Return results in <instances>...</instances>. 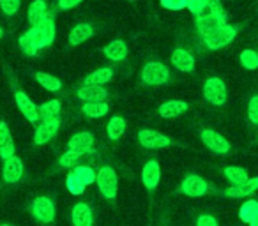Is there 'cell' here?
Segmentation results:
<instances>
[{"instance_id": "cell-1", "label": "cell", "mask_w": 258, "mask_h": 226, "mask_svg": "<svg viewBox=\"0 0 258 226\" xmlns=\"http://www.w3.org/2000/svg\"><path fill=\"white\" fill-rule=\"evenodd\" d=\"M25 37L37 51L48 48L55 41V22L50 16H44L39 23H36V25H32V29L27 30Z\"/></svg>"}, {"instance_id": "cell-2", "label": "cell", "mask_w": 258, "mask_h": 226, "mask_svg": "<svg viewBox=\"0 0 258 226\" xmlns=\"http://www.w3.org/2000/svg\"><path fill=\"white\" fill-rule=\"evenodd\" d=\"M96 172L90 166H75V170L66 179V186L69 193L78 196L87 189V186L96 182Z\"/></svg>"}, {"instance_id": "cell-3", "label": "cell", "mask_w": 258, "mask_h": 226, "mask_svg": "<svg viewBox=\"0 0 258 226\" xmlns=\"http://www.w3.org/2000/svg\"><path fill=\"white\" fill-rule=\"evenodd\" d=\"M237 32H239V29H237L235 25H230V23H226V25L219 27V29L212 30V32L205 34L204 36V44L207 50H221V48L228 46L230 43H233V39L237 37Z\"/></svg>"}, {"instance_id": "cell-4", "label": "cell", "mask_w": 258, "mask_h": 226, "mask_svg": "<svg viewBox=\"0 0 258 226\" xmlns=\"http://www.w3.org/2000/svg\"><path fill=\"white\" fill-rule=\"evenodd\" d=\"M30 214L41 224H51L57 217V207L50 196H37L30 203Z\"/></svg>"}, {"instance_id": "cell-5", "label": "cell", "mask_w": 258, "mask_h": 226, "mask_svg": "<svg viewBox=\"0 0 258 226\" xmlns=\"http://www.w3.org/2000/svg\"><path fill=\"white\" fill-rule=\"evenodd\" d=\"M96 182H97V189L103 194V198H106L108 201H115L118 191V177L111 166H103L97 172Z\"/></svg>"}, {"instance_id": "cell-6", "label": "cell", "mask_w": 258, "mask_h": 226, "mask_svg": "<svg viewBox=\"0 0 258 226\" xmlns=\"http://www.w3.org/2000/svg\"><path fill=\"white\" fill-rule=\"evenodd\" d=\"M170 71L163 62H147L142 69V82L149 87H159L168 83Z\"/></svg>"}, {"instance_id": "cell-7", "label": "cell", "mask_w": 258, "mask_h": 226, "mask_svg": "<svg viewBox=\"0 0 258 226\" xmlns=\"http://www.w3.org/2000/svg\"><path fill=\"white\" fill-rule=\"evenodd\" d=\"M226 11L225 9H219V11H204L200 16H197V29L202 34V37L205 34L212 32V30L219 29V27L226 25Z\"/></svg>"}, {"instance_id": "cell-8", "label": "cell", "mask_w": 258, "mask_h": 226, "mask_svg": "<svg viewBox=\"0 0 258 226\" xmlns=\"http://www.w3.org/2000/svg\"><path fill=\"white\" fill-rule=\"evenodd\" d=\"M204 97L214 106H221V104L226 103V97H228V90H226V85L221 78L218 76H212V78H207L204 83Z\"/></svg>"}, {"instance_id": "cell-9", "label": "cell", "mask_w": 258, "mask_h": 226, "mask_svg": "<svg viewBox=\"0 0 258 226\" xmlns=\"http://www.w3.org/2000/svg\"><path fill=\"white\" fill-rule=\"evenodd\" d=\"M200 138L204 145L214 154H228L230 152V141L223 134L216 133L212 129H202Z\"/></svg>"}, {"instance_id": "cell-10", "label": "cell", "mask_w": 258, "mask_h": 226, "mask_svg": "<svg viewBox=\"0 0 258 226\" xmlns=\"http://www.w3.org/2000/svg\"><path fill=\"white\" fill-rule=\"evenodd\" d=\"M180 193L189 198H200L209 193V182L200 175H187L180 182Z\"/></svg>"}, {"instance_id": "cell-11", "label": "cell", "mask_w": 258, "mask_h": 226, "mask_svg": "<svg viewBox=\"0 0 258 226\" xmlns=\"http://www.w3.org/2000/svg\"><path fill=\"white\" fill-rule=\"evenodd\" d=\"M15 101H16V106H18V110L23 113V117H25L27 120H29L30 124H37L39 122V108L34 104V101L30 99L29 96H27L23 90H16L15 92Z\"/></svg>"}, {"instance_id": "cell-12", "label": "cell", "mask_w": 258, "mask_h": 226, "mask_svg": "<svg viewBox=\"0 0 258 226\" xmlns=\"http://www.w3.org/2000/svg\"><path fill=\"white\" fill-rule=\"evenodd\" d=\"M58 127H60V119L55 117L50 120H43V122L37 126L36 133H34V143L36 145H46L48 141H51L55 138V134L58 133Z\"/></svg>"}, {"instance_id": "cell-13", "label": "cell", "mask_w": 258, "mask_h": 226, "mask_svg": "<svg viewBox=\"0 0 258 226\" xmlns=\"http://www.w3.org/2000/svg\"><path fill=\"white\" fill-rule=\"evenodd\" d=\"M138 141L144 148H151V150H156V148H165L172 143L168 136L158 133V131L152 129H142L138 133Z\"/></svg>"}, {"instance_id": "cell-14", "label": "cell", "mask_w": 258, "mask_h": 226, "mask_svg": "<svg viewBox=\"0 0 258 226\" xmlns=\"http://www.w3.org/2000/svg\"><path fill=\"white\" fill-rule=\"evenodd\" d=\"M159 180H161V166L156 159H151L142 168V184L145 186V189L152 193L159 186Z\"/></svg>"}, {"instance_id": "cell-15", "label": "cell", "mask_w": 258, "mask_h": 226, "mask_svg": "<svg viewBox=\"0 0 258 226\" xmlns=\"http://www.w3.org/2000/svg\"><path fill=\"white\" fill-rule=\"evenodd\" d=\"M23 172H25L23 161L18 156H13V158L4 161V166H2V179H4L6 184H16L22 180Z\"/></svg>"}, {"instance_id": "cell-16", "label": "cell", "mask_w": 258, "mask_h": 226, "mask_svg": "<svg viewBox=\"0 0 258 226\" xmlns=\"http://www.w3.org/2000/svg\"><path fill=\"white\" fill-rule=\"evenodd\" d=\"M73 226H94V210L89 203L78 201L71 210Z\"/></svg>"}, {"instance_id": "cell-17", "label": "cell", "mask_w": 258, "mask_h": 226, "mask_svg": "<svg viewBox=\"0 0 258 226\" xmlns=\"http://www.w3.org/2000/svg\"><path fill=\"white\" fill-rule=\"evenodd\" d=\"M92 147H94V134L89 133V131H82V133L73 134L68 141V150H75L80 152V154L90 152Z\"/></svg>"}, {"instance_id": "cell-18", "label": "cell", "mask_w": 258, "mask_h": 226, "mask_svg": "<svg viewBox=\"0 0 258 226\" xmlns=\"http://www.w3.org/2000/svg\"><path fill=\"white\" fill-rule=\"evenodd\" d=\"M13 156H15V141H13L11 131L6 120H0V159L6 161Z\"/></svg>"}, {"instance_id": "cell-19", "label": "cell", "mask_w": 258, "mask_h": 226, "mask_svg": "<svg viewBox=\"0 0 258 226\" xmlns=\"http://www.w3.org/2000/svg\"><path fill=\"white\" fill-rule=\"evenodd\" d=\"M172 64H173V67L179 69V71H182V72H193L197 62H195V57L187 50L177 48V50H173V53H172Z\"/></svg>"}, {"instance_id": "cell-20", "label": "cell", "mask_w": 258, "mask_h": 226, "mask_svg": "<svg viewBox=\"0 0 258 226\" xmlns=\"http://www.w3.org/2000/svg\"><path fill=\"white\" fill-rule=\"evenodd\" d=\"M78 99L83 103H97V101H104L108 97V90L101 85H85L78 89Z\"/></svg>"}, {"instance_id": "cell-21", "label": "cell", "mask_w": 258, "mask_h": 226, "mask_svg": "<svg viewBox=\"0 0 258 226\" xmlns=\"http://www.w3.org/2000/svg\"><path fill=\"white\" fill-rule=\"evenodd\" d=\"M187 103L186 101H179V99H172V101H166L159 106L158 113L163 117V119H175V117L182 115L187 111Z\"/></svg>"}, {"instance_id": "cell-22", "label": "cell", "mask_w": 258, "mask_h": 226, "mask_svg": "<svg viewBox=\"0 0 258 226\" xmlns=\"http://www.w3.org/2000/svg\"><path fill=\"white\" fill-rule=\"evenodd\" d=\"M92 36H94V29H92V25H90V23H78V25H75L71 29L68 41H69V44H71V46H78V44L89 41Z\"/></svg>"}, {"instance_id": "cell-23", "label": "cell", "mask_w": 258, "mask_h": 226, "mask_svg": "<svg viewBox=\"0 0 258 226\" xmlns=\"http://www.w3.org/2000/svg\"><path fill=\"white\" fill-rule=\"evenodd\" d=\"M256 189H258V177H253V179L240 184V186H232V187H228V189H225L223 194L228 198H244V196L253 194Z\"/></svg>"}, {"instance_id": "cell-24", "label": "cell", "mask_w": 258, "mask_h": 226, "mask_svg": "<svg viewBox=\"0 0 258 226\" xmlns=\"http://www.w3.org/2000/svg\"><path fill=\"white\" fill-rule=\"evenodd\" d=\"M103 53H104V57L110 58V60L120 62L127 57V44H125L122 39H115L103 48Z\"/></svg>"}, {"instance_id": "cell-25", "label": "cell", "mask_w": 258, "mask_h": 226, "mask_svg": "<svg viewBox=\"0 0 258 226\" xmlns=\"http://www.w3.org/2000/svg\"><path fill=\"white\" fill-rule=\"evenodd\" d=\"M125 129H127V124H125V120L118 115L111 117L106 124V133H108V138H110V140H120V138L124 136Z\"/></svg>"}, {"instance_id": "cell-26", "label": "cell", "mask_w": 258, "mask_h": 226, "mask_svg": "<svg viewBox=\"0 0 258 226\" xmlns=\"http://www.w3.org/2000/svg\"><path fill=\"white\" fill-rule=\"evenodd\" d=\"M48 16V6L44 0H34L32 4L29 6V11H27V18H29L30 25H36L41 20Z\"/></svg>"}, {"instance_id": "cell-27", "label": "cell", "mask_w": 258, "mask_h": 226, "mask_svg": "<svg viewBox=\"0 0 258 226\" xmlns=\"http://www.w3.org/2000/svg\"><path fill=\"white\" fill-rule=\"evenodd\" d=\"M113 78V69L111 67H99L97 71L90 72L89 76L85 78V85H101L103 87L104 83L111 82Z\"/></svg>"}, {"instance_id": "cell-28", "label": "cell", "mask_w": 258, "mask_h": 226, "mask_svg": "<svg viewBox=\"0 0 258 226\" xmlns=\"http://www.w3.org/2000/svg\"><path fill=\"white\" fill-rule=\"evenodd\" d=\"M82 111L90 119H101L110 111V106H108L104 101H97V103H85L82 108Z\"/></svg>"}, {"instance_id": "cell-29", "label": "cell", "mask_w": 258, "mask_h": 226, "mask_svg": "<svg viewBox=\"0 0 258 226\" xmlns=\"http://www.w3.org/2000/svg\"><path fill=\"white\" fill-rule=\"evenodd\" d=\"M239 217H240V221H244V222H253L254 219L258 217V201L256 200H247V201H244L242 205H240V208H239Z\"/></svg>"}, {"instance_id": "cell-30", "label": "cell", "mask_w": 258, "mask_h": 226, "mask_svg": "<svg viewBox=\"0 0 258 226\" xmlns=\"http://www.w3.org/2000/svg\"><path fill=\"white\" fill-rule=\"evenodd\" d=\"M60 110H62V104H60V101H58V99L46 101V103L41 104V108H39V117H41V120L55 119V117H58Z\"/></svg>"}, {"instance_id": "cell-31", "label": "cell", "mask_w": 258, "mask_h": 226, "mask_svg": "<svg viewBox=\"0 0 258 226\" xmlns=\"http://www.w3.org/2000/svg\"><path fill=\"white\" fill-rule=\"evenodd\" d=\"M225 177L228 179V182L232 186H240V184L247 182L249 177H247V172L240 166H226L225 168Z\"/></svg>"}, {"instance_id": "cell-32", "label": "cell", "mask_w": 258, "mask_h": 226, "mask_svg": "<svg viewBox=\"0 0 258 226\" xmlns=\"http://www.w3.org/2000/svg\"><path fill=\"white\" fill-rule=\"evenodd\" d=\"M36 80L39 82V85L43 89L50 90V92H58L62 89V82L58 78H55L53 74H48V72H36Z\"/></svg>"}, {"instance_id": "cell-33", "label": "cell", "mask_w": 258, "mask_h": 226, "mask_svg": "<svg viewBox=\"0 0 258 226\" xmlns=\"http://www.w3.org/2000/svg\"><path fill=\"white\" fill-rule=\"evenodd\" d=\"M242 67H246L247 71H254L258 69V51L254 50H244L239 57Z\"/></svg>"}, {"instance_id": "cell-34", "label": "cell", "mask_w": 258, "mask_h": 226, "mask_svg": "<svg viewBox=\"0 0 258 226\" xmlns=\"http://www.w3.org/2000/svg\"><path fill=\"white\" fill-rule=\"evenodd\" d=\"M82 156L83 154H80V152L68 150L58 158V165H60L62 168H73V166H76V163L82 159Z\"/></svg>"}, {"instance_id": "cell-35", "label": "cell", "mask_w": 258, "mask_h": 226, "mask_svg": "<svg viewBox=\"0 0 258 226\" xmlns=\"http://www.w3.org/2000/svg\"><path fill=\"white\" fill-rule=\"evenodd\" d=\"M22 0H0V9L6 16H15L20 11Z\"/></svg>"}, {"instance_id": "cell-36", "label": "cell", "mask_w": 258, "mask_h": 226, "mask_svg": "<svg viewBox=\"0 0 258 226\" xmlns=\"http://www.w3.org/2000/svg\"><path fill=\"white\" fill-rule=\"evenodd\" d=\"M247 117H249L251 124L258 126V96H253L247 103Z\"/></svg>"}, {"instance_id": "cell-37", "label": "cell", "mask_w": 258, "mask_h": 226, "mask_svg": "<svg viewBox=\"0 0 258 226\" xmlns=\"http://www.w3.org/2000/svg\"><path fill=\"white\" fill-rule=\"evenodd\" d=\"M207 2L209 0H187V9H189L195 15V18H197V16H200L202 13L207 9Z\"/></svg>"}, {"instance_id": "cell-38", "label": "cell", "mask_w": 258, "mask_h": 226, "mask_svg": "<svg viewBox=\"0 0 258 226\" xmlns=\"http://www.w3.org/2000/svg\"><path fill=\"white\" fill-rule=\"evenodd\" d=\"M159 2L168 11H182L187 8V0H159Z\"/></svg>"}, {"instance_id": "cell-39", "label": "cell", "mask_w": 258, "mask_h": 226, "mask_svg": "<svg viewBox=\"0 0 258 226\" xmlns=\"http://www.w3.org/2000/svg\"><path fill=\"white\" fill-rule=\"evenodd\" d=\"M18 43H20V48H22V51L25 55H29V57H36V55H37V50L32 46V44H30V41L25 37V34H22V36H20Z\"/></svg>"}, {"instance_id": "cell-40", "label": "cell", "mask_w": 258, "mask_h": 226, "mask_svg": "<svg viewBox=\"0 0 258 226\" xmlns=\"http://www.w3.org/2000/svg\"><path fill=\"white\" fill-rule=\"evenodd\" d=\"M197 226H219V222L212 214H202L197 217Z\"/></svg>"}, {"instance_id": "cell-41", "label": "cell", "mask_w": 258, "mask_h": 226, "mask_svg": "<svg viewBox=\"0 0 258 226\" xmlns=\"http://www.w3.org/2000/svg\"><path fill=\"white\" fill-rule=\"evenodd\" d=\"M80 2H82V0H57L58 9H62V11H69V9L76 8Z\"/></svg>"}, {"instance_id": "cell-42", "label": "cell", "mask_w": 258, "mask_h": 226, "mask_svg": "<svg viewBox=\"0 0 258 226\" xmlns=\"http://www.w3.org/2000/svg\"><path fill=\"white\" fill-rule=\"evenodd\" d=\"M4 37V29H2V25H0V39Z\"/></svg>"}, {"instance_id": "cell-43", "label": "cell", "mask_w": 258, "mask_h": 226, "mask_svg": "<svg viewBox=\"0 0 258 226\" xmlns=\"http://www.w3.org/2000/svg\"><path fill=\"white\" fill-rule=\"evenodd\" d=\"M0 226H15V224H9V222H0Z\"/></svg>"}]
</instances>
